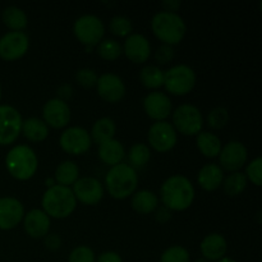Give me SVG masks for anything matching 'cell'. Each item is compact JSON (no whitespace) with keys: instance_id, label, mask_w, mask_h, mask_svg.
I'll list each match as a JSON object with an SVG mask.
<instances>
[{"instance_id":"39","label":"cell","mask_w":262,"mask_h":262,"mask_svg":"<svg viewBox=\"0 0 262 262\" xmlns=\"http://www.w3.org/2000/svg\"><path fill=\"white\" fill-rule=\"evenodd\" d=\"M68 262H96V258L89 246H78L71 252Z\"/></svg>"},{"instance_id":"1","label":"cell","mask_w":262,"mask_h":262,"mask_svg":"<svg viewBox=\"0 0 262 262\" xmlns=\"http://www.w3.org/2000/svg\"><path fill=\"white\" fill-rule=\"evenodd\" d=\"M160 199L170 211H184L193 204L194 187L186 176L174 174L161 184Z\"/></svg>"},{"instance_id":"32","label":"cell","mask_w":262,"mask_h":262,"mask_svg":"<svg viewBox=\"0 0 262 262\" xmlns=\"http://www.w3.org/2000/svg\"><path fill=\"white\" fill-rule=\"evenodd\" d=\"M151 150L146 143H135L128 152V165L133 169H141L150 161Z\"/></svg>"},{"instance_id":"22","label":"cell","mask_w":262,"mask_h":262,"mask_svg":"<svg viewBox=\"0 0 262 262\" xmlns=\"http://www.w3.org/2000/svg\"><path fill=\"white\" fill-rule=\"evenodd\" d=\"M223 179H224V170L220 168L219 164H205L197 174V183L202 189L209 192L219 188L223 183Z\"/></svg>"},{"instance_id":"46","label":"cell","mask_w":262,"mask_h":262,"mask_svg":"<svg viewBox=\"0 0 262 262\" xmlns=\"http://www.w3.org/2000/svg\"><path fill=\"white\" fill-rule=\"evenodd\" d=\"M46 187H48V188H50V187H53V186H55V181H54V179H51V178H49V179H46Z\"/></svg>"},{"instance_id":"10","label":"cell","mask_w":262,"mask_h":262,"mask_svg":"<svg viewBox=\"0 0 262 262\" xmlns=\"http://www.w3.org/2000/svg\"><path fill=\"white\" fill-rule=\"evenodd\" d=\"M22 115L12 105H0V145H12L20 135Z\"/></svg>"},{"instance_id":"33","label":"cell","mask_w":262,"mask_h":262,"mask_svg":"<svg viewBox=\"0 0 262 262\" xmlns=\"http://www.w3.org/2000/svg\"><path fill=\"white\" fill-rule=\"evenodd\" d=\"M96 51L102 59L109 61H114L122 55V45L114 38H102L96 45Z\"/></svg>"},{"instance_id":"48","label":"cell","mask_w":262,"mask_h":262,"mask_svg":"<svg viewBox=\"0 0 262 262\" xmlns=\"http://www.w3.org/2000/svg\"><path fill=\"white\" fill-rule=\"evenodd\" d=\"M194 262H210V261L206 260V258H199V260H196Z\"/></svg>"},{"instance_id":"34","label":"cell","mask_w":262,"mask_h":262,"mask_svg":"<svg viewBox=\"0 0 262 262\" xmlns=\"http://www.w3.org/2000/svg\"><path fill=\"white\" fill-rule=\"evenodd\" d=\"M109 30L113 35L119 37H127L132 33V20L125 15H114L109 22Z\"/></svg>"},{"instance_id":"6","label":"cell","mask_w":262,"mask_h":262,"mask_svg":"<svg viewBox=\"0 0 262 262\" xmlns=\"http://www.w3.org/2000/svg\"><path fill=\"white\" fill-rule=\"evenodd\" d=\"M196 72L187 64H177L164 73L165 90L176 96H184L193 90L196 84Z\"/></svg>"},{"instance_id":"16","label":"cell","mask_w":262,"mask_h":262,"mask_svg":"<svg viewBox=\"0 0 262 262\" xmlns=\"http://www.w3.org/2000/svg\"><path fill=\"white\" fill-rule=\"evenodd\" d=\"M99 96L110 104L119 102L125 95V83L118 74L104 73L99 76L96 82Z\"/></svg>"},{"instance_id":"49","label":"cell","mask_w":262,"mask_h":262,"mask_svg":"<svg viewBox=\"0 0 262 262\" xmlns=\"http://www.w3.org/2000/svg\"><path fill=\"white\" fill-rule=\"evenodd\" d=\"M0 100H2V87H0Z\"/></svg>"},{"instance_id":"14","label":"cell","mask_w":262,"mask_h":262,"mask_svg":"<svg viewBox=\"0 0 262 262\" xmlns=\"http://www.w3.org/2000/svg\"><path fill=\"white\" fill-rule=\"evenodd\" d=\"M74 197L77 201L83 205L94 206L97 205L104 197V186L99 179L94 177H81L72 187Z\"/></svg>"},{"instance_id":"5","label":"cell","mask_w":262,"mask_h":262,"mask_svg":"<svg viewBox=\"0 0 262 262\" xmlns=\"http://www.w3.org/2000/svg\"><path fill=\"white\" fill-rule=\"evenodd\" d=\"M5 166L13 178L18 181H28L37 171V155L30 146L17 145L10 148L5 156Z\"/></svg>"},{"instance_id":"12","label":"cell","mask_w":262,"mask_h":262,"mask_svg":"<svg viewBox=\"0 0 262 262\" xmlns=\"http://www.w3.org/2000/svg\"><path fill=\"white\" fill-rule=\"evenodd\" d=\"M30 48V38L23 31H9L0 37V58L7 61L22 58Z\"/></svg>"},{"instance_id":"44","label":"cell","mask_w":262,"mask_h":262,"mask_svg":"<svg viewBox=\"0 0 262 262\" xmlns=\"http://www.w3.org/2000/svg\"><path fill=\"white\" fill-rule=\"evenodd\" d=\"M96 262H123V261H122V257H120L117 252L107 251V252L101 253Z\"/></svg>"},{"instance_id":"2","label":"cell","mask_w":262,"mask_h":262,"mask_svg":"<svg viewBox=\"0 0 262 262\" xmlns=\"http://www.w3.org/2000/svg\"><path fill=\"white\" fill-rule=\"evenodd\" d=\"M138 184V174L136 169L127 163L110 166L105 176V187L110 196L115 200H124L132 196Z\"/></svg>"},{"instance_id":"18","label":"cell","mask_w":262,"mask_h":262,"mask_svg":"<svg viewBox=\"0 0 262 262\" xmlns=\"http://www.w3.org/2000/svg\"><path fill=\"white\" fill-rule=\"evenodd\" d=\"M25 207L19 200L14 197H2L0 199V229H14L23 220Z\"/></svg>"},{"instance_id":"13","label":"cell","mask_w":262,"mask_h":262,"mask_svg":"<svg viewBox=\"0 0 262 262\" xmlns=\"http://www.w3.org/2000/svg\"><path fill=\"white\" fill-rule=\"evenodd\" d=\"M247 159V147L239 141H229L220 150L219 166L223 170L234 173V171H239L246 165Z\"/></svg>"},{"instance_id":"28","label":"cell","mask_w":262,"mask_h":262,"mask_svg":"<svg viewBox=\"0 0 262 262\" xmlns=\"http://www.w3.org/2000/svg\"><path fill=\"white\" fill-rule=\"evenodd\" d=\"M2 19L12 31H22L27 27L28 18L25 10L15 5L7 7L2 13Z\"/></svg>"},{"instance_id":"8","label":"cell","mask_w":262,"mask_h":262,"mask_svg":"<svg viewBox=\"0 0 262 262\" xmlns=\"http://www.w3.org/2000/svg\"><path fill=\"white\" fill-rule=\"evenodd\" d=\"M173 127L177 133L184 136H194L204 127V117L196 105L182 104L173 112Z\"/></svg>"},{"instance_id":"3","label":"cell","mask_w":262,"mask_h":262,"mask_svg":"<svg viewBox=\"0 0 262 262\" xmlns=\"http://www.w3.org/2000/svg\"><path fill=\"white\" fill-rule=\"evenodd\" d=\"M41 205H42L41 210L50 219L51 217L66 219L76 210L77 200L72 192V188L55 184L43 192Z\"/></svg>"},{"instance_id":"29","label":"cell","mask_w":262,"mask_h":262,"mask_svg":"<svg viewBox=\"0 0 262 262\" xmlns=\"http://www.w3.org/2000/svg\"><path fill=\"white\" fill-rule=\"evenodd\" d=\"M79 178V168L74 161L64 160L56 166L55 181L58 184L64 187L73 186L77 179Z\"/></svg>"},{"instance_id":"26","label":"cell","mask_w":262,"mask_h":262,"mask_svg":"<svg viewBox=\"0 0 262 262\" xmlns=\"http://www.w3.org/2000/svg\"><path fill=\"white\" fill-rule=\"evenodd\" d=\"M20 133H23V136L32 142H41L48 138L49 127L40 118L31 117L22 122Z\"/></svg>"},{"instance_id":"7","label":"cell","mask_w":262,"mask_h":262,"mask_svg":"<svg viewBox=\"0 0 262 262\" xmlns=\"http://www.w3.org/2000/svg\"><path fill=\"white\" fill-rule=\"evenodd\" d=\"M73 33L77 40L83 43L89 50L104 38L105 25L97 15L83 14L74 20Z\"/></svg>"},{"instance_id":"19","label":"cell","mask_w":262,"mask_h":262,"mask_svg":"<svg viewBox=\"0 0 262 262\" xmlns=\"http://www.w3.org/2000/svg\"><path fill=\"white\" fill-rule=\"evenodd\" d=\"M123 53L135 64H142L147 61L151 55V43L142 33H130L125 37Z\"/></svg>"},{"instance_id":"4","label":"cell","mask_w":262,"mask_h":262,"mask_svg":"<svg viewBox=\"0 0 262 262\" xmlns=\"http://www.w3.org/2000/svg\"><path fill=\"white\" fill-rule=\"evenodd\" d=\"M151 28L156 37L166 45H177L184 38L187 25L183 18L174 12L160 10L154 14L151 19Z\"/></svg>"},{"instance_id":"25","label":"cell","mask_w":262,"mask_h":262,"mask_svg":"<svg viewBox=\"0 0 262 262\" xmlns=\"http://www.w3.org/2000/svg\"><path fill=\"white\" fill-rule=\"evenodd\" d=\"M196 145L200 152L206 158H216L222 150V140L215 133L201 130L196 135Z\"/></svg>"},{"instance_id":"35","label":"cell","mask_w":262,"mask_h":262,"mask_svg":"<svg viewBox=\"0 0 262 262\" xmlns=\"http://www.w3.org/2000/svg\"><path fill=\"white\" fill-rule=\"evenodd\" d=\"M229 120V112L224 106H216L207 114V124L212 129H222Z\"/></svg>"},{"instance_id":"31","label":"cell","mask_w":262,"mask_h":262,"mask_svg":"<svg viewBox=\"0 0 262 262\" xmlns=\"http://www.w3.org/2000/svg\"><path fill=\"white\" fill-rule=\"evenodd\" d=\"M247 183L248 181L246 178L245 173L234 171V173H230L229 176L223 179V191H224V193L227 196L237 197L245 191L246 187H247Z\"/></svg>"},{"instance_id":"23","label":"cell","mask_w":262,"mask_h":262,"mask_svg":"<svg viewBox=\"0 0 262 262\" xmlns=\"http://www.w3.org/2000/svg\"><path fill=\"white\" fill-rule=\"evenodd\" d=\"M97 154L102 163L109 166H114L123 161L125 156V148L120 141L112 138V140L100 143Z\"/></svg>"},{"instance_id":"9","label":"cell","mask_w":262,"mask_h":262,"mask_svg":"<svg viewBox=\"0 0 262 262\" xmlns=\"http://www.w3.org/2000/svg\"><path fill=\"white\" fill-rule=\"evenodd\" d=\"M147 141L151 147L158 152H168L173 150L178 142V133L170 122L161 120L150 125L147 132Z\"/></svg>"},{"instance_id":"17","label":"cell","mask_w":262,"mask_h":262,"mask_svg":"<svg viewBox=\"0 0 262 262\" xmlns=\"http://www.w3.org/2000/svg\"><path fill=\"white\" fill-rule=\"evenodd\" d=\"M143 109L151 119L155 122H161L173 113V104L170 97L165 92L152 91L146 95L143 99Z\"/></svg>"},{"instance_id":"15","label":"cell","mask_w":262,"mask_h":262,"mask_svg":"<svg viewBox=\"0 0 262 262\" xmlns=\"http://www.w3.org/2000/svg\"><path fill=\"white\" fill-rule=\"evenodd\" d=\"M42 120L48 127L55 129L67 127L71 120V107L68 102L58 97L48 100L42 106Z\"/></svg>"},{"instance_id":"42","label":"cell","mask_w":262,"mask_h":262,"mask_svg":"<svg viewBox=\"0 0 262 262\" xmlns=\"http://www.w3.org/2000/svg\"><path fill=\"white\" fill-rule=\"evenodd\" d=\"M155 219L160 224H165L171 219V211L164 205L163 206H158V209L155 210Z\"/></svg>"},{"instance_id":"41","label":"cell","mask_w":262,"mask_h":262,"mask_svg":"<svg viewBox=\"0 0 262 262\" xmlns=\"http://www.w3.org/2000/svg\"><path fill=\"white\" fill-rule=\"evenodd\" d=\"M42 239L43 245H45L48 250L56 251L61 247V238L58 234H55V233H48Z\"/></svg>"},{"instance_id":"24","label":"cell","mask_w":262,"mask_h":262,"mask_svg":"<svg viewBox=\"0 0 262 262\" xmlns=\"http://www.w3.org/2000/svg\"><path fill=\"white\" fill-rule=\"evenodd\" d=\"M130 205H132V209L138 214L148 215L158 209L159 197L152 191L141 189L132 194Z\"/></svg>"},{"instance_id":"40","label":"cell","mask_w":262,"mask_h":262,"mask_svg":"<svg viewBox=\"0 0 262 262\" xmlns=\"http://www.w3.org/2000/svg\"><path fill=\"white\" fill-rule=\"evenodd\" d=\"M176 55V50L174 46L166 45V43H161L155 51V59L159 64H168L170 63Z\"/></svg>"},{"instance_id":"36","label":"cell","mask_w":262,"mask_h":262,"mask_svg":"<svg viewBox=\"0 0 262 262\" xmlns=\"http://www.w3.org/2000/svg\"><path fill=\"white\" fill-rule=\"evenodd\" d=\"M160 262H189V253L182 246H171L160 256Z\"/></svg>"},{"instance_id":"43","label":"cell","mask_w":262,"mask_h":262,"mask_svg":"<svg viewBox=\"0 0 262 262\" xmlns=\"http://www.w3.org/2000/svg\"><path fill=\"white\" fill-rule=\"evenodd\" d=\"M73 95V87L68 83H63L56 89V97L63 101L67 102V100H69Z\"/></svg>"},{"instance_id":"38","label":"cell","mask_w":262,"mask_h":262,"mask_svg":"<svg viewBox=\"0 0 262 262\" xmlns=\"http://www.w3.org/2000/svg\"><path fill=\"white\" fill-rule=\"evenodd\" d=\"M97 78H99V76H97L96 71H94L92 68H81L76 73L77 83L86 87V89L96 86Z\"/></svg>"},{"instance_id":"30","label":"cell","mask_w":262,"mask_h":262,"mask_svg":"<svg viewBox=\"0 0 262 262\" xmlns=\"http://www.w3.org/2000/svg\"><path fill=\"white\" fill-rule=\"evenodd\" d=\"M164 73L165 71L158 66H145L140 72V82L150 90H158L164 84Z\"/></svg>"},{"instance_id":"47","label":"cell","mask_w":262,"mask_h":262,"mask_svg":"<svg viewBox=\"0 0 262 262\" xmlns=\"http://www.w3.org/2000/svg\"><path fill=\"white\" fill-rule=\"evenodd\" d=\"M217 262H237V261L233 260V258H229V257H223L222 260H219Z\"/></svg>"},{"instance_id":"11","label":"cell","mask_w":262,"mask_h":262,"mask_svg":"<svg viewBox=\"0 0 262 262\" xmlns=\"http://www.w3.org/2000/svg\"><path fill=\"white\" fill-rule=\"evenodd\" d=\"M60 147L71 155H83L90 150L92 145L91 136L84 128L73 125L68 127L61 132L59 137Z\"/></svg>"},{"instance_id":"45","label":"cell","mask_w":262,"mask_h":262,"mask_svg":"<svg viewBox=\"0 0 262 262\" xmlns=\"http://www.w3.org/2000/svg\"><path fill=\"white\" fill-rule=\"evenodd\" d=\"M161 5L165 8L164 10H166V12L177 13V9L181 7V2H178V0H165V2L161 3Z\"/></svg>"},{"instance_id":"20","label":"cell","mask_w":262,"mask_h":262,"mask_svg":"<svg viewBox=\"0 0 262 262\" xmlns=\"http://www.w3.org/2000/svg\"><path fill=\"white\" fill-rule=\"evenodd\" d=\"M23 229L33 239H42L50 230V217L41 209L30 210L23 216Z\"/></svg>"},{"instance_id":"27","label":"cell","mask_w":262,"mask_h":262,"mask_svg":"<svg viewBox=\"0 0 262 262\" xmlns=\"http://www.w3.org/2000/svg\"><path fill=\"white\" fill-rule=\"evenodd\" d=\"M115 132H117V125H115L114 120L109 117H104L100 118L94 123L90 136H91V140L95 143L100 145L105 141L114 138Z\"/></svg>"},{"instance_id":"21","label":"cell","mask_w":262,"mask_h":262,"mask_svg":"<svg viewBox=\"0 0 262 262\" xmlns=\"http://www.w3.org/2000/svg\"><path fill=\"white\" fill-rule=\"evenodd\" d=\"M204 258L211 261H219L225 256L228 250V243L224 235L219 233H211L207 234L202 239L201 246H200Z\"/></svg>"},{"instance_id":"37","label":"cell","mask_w":262,"mask_h":262,"mask_svg":"<svg viewBox=\"0 0 262 262\" xmlns=\"http://www.w3.org/2000/svg\"><path fill=\"white\" fill-rule=\"evenodd\" d=\"M262 159L260 156H257L256 159H253L252 161H250L246 168V178L247 181L252 182L255 186L260 187L262 183Z\"/></svg>"}]
</instances>
